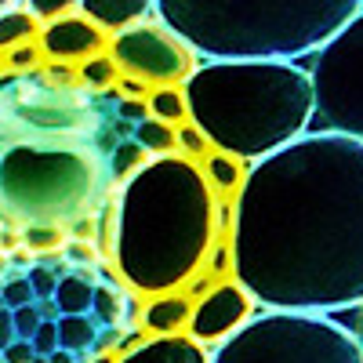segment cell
Masks as SVG:
<instances>
[{
	"label": "cell",
	"instance_id": "obj_12",
	"mask_svg": "<svg viewBox=\"0 0 363 363\" xmlns=\"http://www.w3.org/2000/svg\"><path fill=\"white\" fill-rule=\"evenodd\" d=\"M116 363H211L207 349L196 345L189 335H174V338H145L142 345L128 349Z\"/></svg>",
	"mask_w": 363,
	"mask_h": 363
},
{
	"label": "cell",
	"instance_id": "obj_6",
	"mask_svg": "<svg viewBox=\"0 0 363 363\" xmlns=\"http://www.w3.org/2000/svg\"><path fill=\"white\" fill-rule=\"evenodd\" d=\"M211 363H363L352 330L330 316L309 313H262L251 316L225 342Z\"/></svg>",
	"mask_w": 363,
	"mask_h": 363
},
{
	"label": "cell",
	"instance_id": "obj_17",
	"mask_svg": "<svg viewBox=\"0 0 363 363\" xmlns=\"http://www.w3.org/2000/svg\"><path fill=\"white\" fill-rule=\"evenodd\" d=\"M77 77H80V84H84V87H91V91H106V87H116L120 69H116V62H113L109 51H106V55L87 58V62L77 69Z\"/></svg>",
	"mask_w": 363,
	"mask_h": 363
},
{
	"label": "cell",
	"instance_id": "obj_21",
	"mask_svg": "<svg viewBox=\"0 0 363 363\" xmlns=\"http://www.w3.org/2000/svg\"><path fill=\"white\" fill-rule=\"evenodd\" d=\"M0 58H4V69H11V73H26V69H33L44 55H40L37 44H22V48H15V51H8V55H0Z\"/></svg>",
	"mask_w": 363,
	"mask_h": 363
},
{
	"label": "cell",
	"instance_id": "obj_24",
	"mask_svg": "<svg viewBox=\"0 0 363 363\" xmlns=\"http://www.w3.org/2000/svg\"><path fill=\"white\" fill-rule=\"evenodd\" d=\"M120 113H124V116H135V120H149L145 102H124V106H120Z\"/></svg>",
	"mask_w": 363,
	"mask_h": 363
},
{
	"label": "cell",
	"instance_id": "obj_1",
	"mask_svg": "<svg viewBox=\"0 0 363 363\" xmlns=\"http://www.w3.org/2000/svg\"><path fill=\"white\" fill-rule=\"evenodd\" d=\"M229 262L265 313L363 306V142L306 131L251 164L233 200Z\"/></svg>",
	"mask_w": 363,
	"mask_h": 363
},
{
	"label": "cell",
	"instance_id": "obj_23",
	"mask_svg": "<svg viewBox=\"0 0 363 363\" xmlns=\"http://www.w3.org/2000/svg\"><path fill=\"white\" fill-rule=\"evenodd\" d=\"M11 338H15V320L8 313H0V349H8Z\"/></svg>",
	"mask_w": 363,
	"mask_h": 363
},
{
	"label": "cell",
	"instance_id": "obj_18",
	"mask_svg": "<svg viewBox=\"0 0 363 363\" xmlns=\"http://www.w3.org/2000/svg\"><path fill=\"white\" fill-rule=\"evenodd\" d=\"M135 145L149 149V153H157V157H171L174 153V128L157 124V120H142L138 131H135Z\"/></svg>",
	"mask_w": 363,
	"mask_h": 363
},
{
	"label": "cell",
	"instance_id": "obj_16",
	"mask_svg": "<svg viewBox=\"0 0 363 363\" xmlns=\"http://www.w3.org/2000/svg\"><path fill=\"white\" fill-rule=\"evenodd\" d=\"M145 109H149V120H157V124H167V128H182V124L189 120V113H186V99H182V87L149 91Z\"/></svg>",
	"mask_w": 363,
	"mask_h": 363
},
{
	"label": "cell",
	"instance_id": "obj_13",
	"mask_svg": "<svg viewBox=\"0 0 363 363\" xmlns=\"http://www.w3.org/2000/svg\"><path fill=\"white\" fill-rule=\"evenodd\" d=\"M189 316H193V301L186 294H160V298H149L142 327L149 330V338H174L189 327Z\"/></svg>",
	"mask_w": 363,
	"mask_h": 363
},
{
	"label": "cell",
	"instance_id": "obj_5",
	"mask_svg": "<svg viewBox=\"0 0 363 363\" xmlns=\"http://www.w3.org/2000/svg\"><path fill=\"white\" fill-rule=\"evenodd\" d=\"M102 167L73 145H8L0 153V211L29 229H62L87 215Z\"/></svg>",
	"mask_w": 363,
	"mask_h": 363
},
{
	"label": "cell",
	"instance_id": "obj_20",
	"mask_svg": "<svg viewBox=\"0 0 363 363\" xmlns=\"http://www.w3.org/2000/svg\"><path fill=\"white\" fill-rule=\"evenodd\" d=\"M26 11L33 15L37 22H55V18H62V15H69V11H77V4L73 0H29L26 4Z\"/></svg>",
	"mask_w": 363,
	"mask_h": 363
},
{
	"label": "cell",
	"instance_id": "obj_2",
	"mask_svg": "<svg viewBox=\"0 0 363 363\" xmlns=\"http://www.w3.org/2000/svg\"><path fill=\"white\" fill-rule=\"evenodd\" d=\"M218 236V203L186 157H153L135 167L113 211V265L145 298L178 294L196 280Z\"/></svg>",
	"mask_w": 363,
	"mask_h": 363
},
{
	"label": "cell",
	"instance_id": "obj_25",
	"mask_svg": "<svg viewBox=\"0 0 363 363\" xmlns=\"http://www.w3.org/2000/svg\"><path fill=\"white\" fill-rule=\"evenodd\" d=\"M352 338H356V349L363 356V306H359V316H356V327H352Z\"/></svg>",
	"mask_w": 363,
	"mask_h": 363
},
{
	"label": "cell",
	"instance_id": "obj_9",
	"mask_svg": "<svg viewBox=\"0 0 363 363\" xmlns=\"http://www.w3.org/2000/svg\"><path fill=\"white\" fill-rule=\"evenodd\" d=\"M251 316H255V301L247 298V291L240 284H233V280H225L218 287H211L193 306L189 338L196 345H203V342H225L233 330H240Z\"/></svg>",
	"mask_w": 363,
	"mask_h": 363
},
{
	"label": "cell",
	"instance_id": "obj_27",
	"mask_svg": "<svg viewBox=\"0 0 363 363\" xmlns=\"http://www.w3.org/2000/svg\"><path fill=\"white\" fill-rule=\"evenodd\" d=\"M0 73H4V58H0Z\"/></svg>",
	"mask_w": 363,
	"mask_h": 363
},
{
	"label": "cell",
	"instance_id": "obj_7",
	"mask_svg": "<svg viewBox=\"0 0 363 363\" xmlns=\"http://www.w3.org/2000/svg\"><path fill=\"white\" fill-rule=\"evenodd\" d=\"M309 87L323 131L363 142V8L313 55Z\"/></svg>",
	"mask_w": 363,
	"mask_h": 363
},
{
	"label": "cell",
	"instance_id": "obj_26",
	"mask_svg": "<svg viewBox=\"0 0 363 363\" xmlns=\"http://www.w3.org/2000/svg\"><path fill=\"white\" fill-rule=\"evenodd\" d=\"M91 363H116V356H99V359H91Z\"/></svg>",
	"mask_w": 363,
	"mask_h": 363
},
{
	"label": "cell",
	"instance_id": "obj_11",
	"mask_svg": "<svg viewBox=\"0 0 363 363\" xmlns=\"http://www.w3.org/2000/svg\"><path fill=\"white\" fill-rule=\"evenodd\" d=\"M77 11L87 22H95L106 37L109 33L116 37V33H124V29H131L153 15V0H80Z\"/></svg>",
	"mask_w": 363,
	"mask_h": 363
},
{
	"label": "cell",
	"instance_id": "obj_22",
	"mask_svg": "<svg viewBox=\"0 0 363 363\" xmlns=\"http://www.w3.org/2000/svg\"><path fill=\"white\" fill-rule=\"evenodd\" d=\"M116 87H120V91H124V95H128V102H131V99H135V102H145V99H149V87H145L142 80L120 77V80H116Z\"/></svg>",
	"mask_w": 363,
	"mask_h": 363
},
{
	"label": "cell",
	"instance_id": "obj_3",
	"mask_svg": "<svg viewBox=\"0 0 363 363\" xmlns=\"http://www.w3.org/2000/svg\"><path fill=\"white\" fill-rule=\"evenodd\" d=\"M182 99L211 149L240 164L280 153L313 124L309 73L294 62H203Z\"/></svg>",
	"mask_w": 363,
	"mask_h": 363
},
{
	"label": "cell",
	"instance_id": "obj_10",
	"mask_svg": "<svg viewBox=\"0 0 363 363\" xmlns=\"http://www.w3.org/2000/svg\"><path fill=\"white\" fill-rule=\"evenodd\" d=\"M40 55L51 62L62 66H84L87 58L106 55L109 51V37L95 22H87L80 11H69L62 18H55L48 26H40V40H37Z\"/></svg>",
	"mask_w": 363,
	"mask_h": 363
},
{
	"label": "cell",
	"instance_id": "obj_4",
	"mask_svg": "<svg viewBox=\"0 0 363 363\" xmlns=\"http://www.w3.org/2000/svg\"><path fill=\"white\" fill-rule=\"evenodd\" d=\"M359 0H157L153 15L211 62H291L316 55Z\"/></svg>",
	"mask_w": 363,
	"mask_h": 363
},
{
	"label": "cell",
	"instance_id": "obj_14",
	"mask_svg": "<svg viewBox=\"0 0 363 363\" xmlns=\"http://www.w3.org/2000/svg\"><path fill=\"white\" fill-rule=\"evenodd\" d=\"M200 174L207 182V189L211 196H215V203H233L240 186H244V174H247V164H240L225 153H207L200 164Z\"/></svg>",
	"mask_w": 363,
	"mask_h": 363
},
{
	"label": "cell",
	"instance_id": "obj_19",
	"mask_svg": "<svg viewBox=\"0 0 363 363\" xmlns=\"http://www.w3.org/2000/svg\"><path fill=\"white\" fill-rule=\"evenodd\" d=\"M174 153L186 157V160H193V164H200L207 153H215V149H211V142L186 120L182 128H174Z\"/></svg>",
	"mask_w": 363,
	"mask_h": 363
},
{
	"label": "cell",
	"instance_id": "obj_8",
	"mask_svg": "<svg viewBox=\"0 0 363 363\" xmlns=\"http://www.w3.org/2000/svg\"><path fill=\"white\" fill-rule=\"evenodd\" d=\"M109 58L116 62L120 77L142 80L145 87H182L196 73V55L182 44L171 29L157 18L138 22L109 40Z\"/></svg>",
	"mask_w": 363,
	"mask_h": 363
},
{
	"label": "cell",
	"instance_id": "obj_15",
	"mask_svg": "<svg viewBox=\"0 0 363 363\" xmlns=\"http://www.w3.org/2000/svg\"><path fill=\"white\" fill-rule=\"evenodd\" d=\"M37 37H40V22L22 4H11L0 11V55H8L22 44H33Z\"/></svg>",
	"mask_w": 363,
	"mask_h": 363
}]
</instances>
